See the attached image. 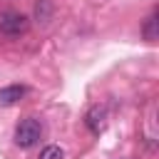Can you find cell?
<instances>
[{
	"label": "cell",
	"mask_w": 159,
	"mask_h": 159,
	"mask_svg": "<svg viewBox=\"0 0 159 159\" xmlns=\"http://www.w3.org/2000/svg\"><path fill=\"white\" fill-rule=\"evenodd\" d=\"M40 137H42V124H40L35 117H25V119H20L17 127H15V134H12V139H15V144H17L20 149H30V147H35V144L40 142Z\"/></svg>",
	"instance_id": "1"
},
{
	"label": "cell",
	"mask_w": 159,
	"mask_h": 159,
	"mask_svg": "<svg viewBox=\"0 0 159 159\" xmlns=\"http://www.w3.org/2000/svg\"><path fill=\"white\" fill-rule=\"evenodd\" d=\"M25 94H27V87H25V84H7V87H0V107H12V104H17Z\"/></svg>",
	"instance_id": "4"
},
{
	"label": "cell",
	"mask_w": 159,
	"mask_h": 159,
	"mask_svg": "<svg viewBox=\"0 0 159 159\" xmlns=\"http://www.w3.org/2000/svg\"><path fill=\"white\" fill-rule=\"evenodd\" d=\"M157 10H152L149 15H147V20H144V25H142V35H144V40L147 42H154L157 37H159V30H157Z\"/></svg>",
	"instance_id": "5"
},
{
	"label": "cell",
	"mask_w": 159,
	"mask_h": 159,
	"mask_svg": "<svg viewBox=\"0 0 159 159\" xmlns=\"http://www.w3.org/2000/svg\"><path fill=\"white\" fill-rule=\"evenodd\" d=\"M84 127H87L92 134L104 132V127H107V109H104L102 104H92V107L87 109V114H84Z\"/></svg>",
	"instance_id": "3"
},
{
	"label": "cell",
	"mask_w": 159,
	"mask_h": 159,
	"mask_svg": "<svg viewBox=\"0 0 159 159\" xmlns=\"http://www.w3.org/2000/svg\"><path fill=\"white\" fill-rule=\"evenodd\" d=\"M27 27H30V20H27L22 12H17V10H5V12H0V32H2V35L15 37V35L27 32Z\"/></svg>",
	"instance_id": "2"
},
{
	"label": "cell",
	"mask_w": 159,
	"mask_h": 159,
	"mask_svg": "<svg viewBox=\"0 0 159 159\" xmlns=\"http://www.w3.org/2000/svg\"><path fill=\"white\" fill-rule=\"evenodd\" d=\"M50 17H52V2L50 0H40L35 5V20L37 22H50Z\"/></svg>",
	"instance_id": "6"
},
{
	"label": "cell",
	"mask_w": 159,
	"mask_h": 159,
	"mask_svg": "<svg viewBox=\"0 0 159 159\" xmlns=\"http://www.w3.org/2000/svg\"><path fill=\"white\" fill-rule=\"evenodd\" d=\"M37 159H65V152H62V147H57V144H47V147L40 152Z\"/></svg>",
	"instance_id": "7"
}]
</instances>
